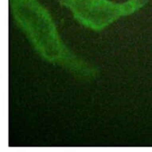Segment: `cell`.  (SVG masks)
<instances>
[{
    "instance_id": "cell-1",
    "label": "cell",
    "mask_w": 152,
    "mask_h": 152,
    "mask_svg": "<svg viewBox=\"0 0 152 152\" xmlns=\"http://www.w3.org/2000/svg\"><path fill=\"white\" fill-rule=\"evenodd\" d=\"M10 3L16 23L41 58L82 79L96 77L97 69L64 44L50 14L37 0H10Z\"/></svg>"
},
{
    "instance_id": "cell-2",
    "label": "cell",
    "mask_w": 152,
    "mask_h": 152,
    "mask_svg": "<svg viewBox=\"0 0 152 152\" xmlns=\"http://www.w3.org/2000/svg\"><path fill=\"white\" fill-rule=\"evenodd\" d=\"M69 9L75 20L94 31H101L120 18L136 12L148 0H127L120 3L110 0H59Z\"/></svg>"
}]
</instances>
